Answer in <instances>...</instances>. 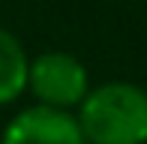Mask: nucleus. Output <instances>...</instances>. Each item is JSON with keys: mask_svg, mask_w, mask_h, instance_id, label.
<instances>
[{"mask_svg": "<svg viewBox=\"0 0 147 144\" xmlns=\"http://www.w3.org/2000/svg\"><path fill=\"white\" fill-rule=\"evenodd\" d=\"M75 120L84 144H147V90L132 81L90 87Z\"/></svg>", "mask_w": 147, "mask_h": 144, "instance_id": "nucleus-1", "label": "nucleus"}, {"mask_svg": "<svg viewBox=\"0 0 147 144\" xmlns=\"http://www.w3.org/2000/svg\"><path fill=\"white\" fill-rule=\"evenodd\" d=\"M90 90L87 66L69 51H42L30 57L27 66V93H33L36 105L72 111L81 105Z\"/></svg>", "mask_w": 147, "mask_h": 144, "instance_id": "nucleus-2", "label": "nucleus"}, {"mask_svg": "<svg viewBox=\"0 0 147 144\" xmlns=\"http://www.w3.org/2000/svg\"><path fill=\"white\" fill-rule=\"evenodd\" d=\"M0 144H84V135L72 111L30 105L3 126Z\"/></svg>", "mask_w": 147, "mask_h": 144, "instance_id": "nucleus-3", "label": "nucleus"}, {"mask_svg": "<svg viewBox=\"0 0 147 144\" xmlns=\"http://www.w3.org/2000/svg\"><path fill=\"white\" fill-rule=\"evenodd\" d=\"M27 66L30 57L21 39L12 30L0 27V108L18 102L27 93Z\"/></svg>", "mask_w": 147, "mask_h": 144, "instance_id": "nucleus-4", "label": "nucleus"}]
</instances>
